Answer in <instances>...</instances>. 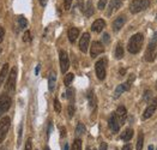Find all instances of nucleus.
<instances>
[{
	"mask_svg": "<svg viewBox=\"0 0 157 150\" xmlns=\"http://www.w3.org/2000/svg\"><path fill=\"white\" fill-rule=\"evenodd\" d=\"M143 41H144V37L142 34H136L133 35L130 41H128V52L131 54H137L140 52L142 49V46H143Z\"/></svg>",
	"mask_w": 157,
	"mask_h": 150,
	"instance_id": "obj_1",
	"label": "nucleus"
},
{
	"mask_svg": "<svg viewBox=\"0 0 157 150\" xmlns=\"http://www.w3.org/2000/svg\"><path fill=\"white\" fill-rule=\"evenodd\" d=\"M150 6V0H133L130 5V11L132 13H138L146 10Z\"/></svg>",
	"mask_w": 157,
	"mask_h": 150,
	"instance_id": "obj_2",
	"label": "nucleus"
},
{
	"mask_svg": "<svg viewBox=\"0 0 157 150\" xmlns=\"http://www.w3.org/2000/svg\"><path fill=\"white\" fill-rule=\"evenodd\" d=\"M16 78H17V67H13L5 83V89L9 94H13L16 90Z\"/></svg>",
	"mask_w": 157,
	"mask_h": 150,
	"instance_id": "obj_3",
	"label": "nucleus"
},
{
	"mask_svg": "<svg viewBox=\"0 0 157 150\" xmlns=\"http://www.w3.org/2000/svg\"><path fill=\"white\" fill-rule=\"evenodd\" d=\"M156 42H157V33L154 36V40H151V42L149 43L146 52H145V60L146 61H154L155 55H156Z\"/></svg>",
	"mask_w": 157,
	"mask_h": 150,
	"instance_id": "obj_4",
	"label": "nucleus"
},
{
	"mask_svg": "<svg viewBox=\"0 0 157 150\" xmlns=\"http://www.w3.org/2000/svg\"><path fill=\"white\" fill-rule=\"evenodd\" d=\"M10 125H11V120H10L9 117H5L0 120V144L2 143V140L5 139V137L7 135Z\"/></svg>",
	"mask_w": 157,
	"mask_h": 150,
	"instance_id": "obj_5",
	"label": "nucleus"
},
{
	"mask_svg": "<svg viewBox=\"0 0 157 150\" xmlns=\"http://www.w3.org/2000/svg\"><path fill=\"white\" fill-rule=\"evenodd\" d=\"M105 64H107V60L105 59H101L96 63L95 65V70H96V75H97V78L100 81H103L105 78Z\"/></svg>",
	"mask_w": 157,
	"mask_h": 150,
	"instance_id": "obj_6",
	"label": "nucleus"
},
{
	"mask_svg": "<svg viewBox=\"0 0 157 150\" xmlns=\"http://www.w3.org/2000/svg\"><path fill=\"white\" fill-rule=\"evenodd\" d=\"M12 100L9 95H0V117L11 107Z\"/></svg>",
	"mask_w": 157,
	"mask_h": 150,
	"instance_id": "obj_7",
	"label": "nucleus"
},
{
	"mask_svg": "<svg viewBox=\"0 0 157 150\" xmlns=\"http://www.w3.org/2000/svg\"><path fill=\"white\" fill-rule=\"evenodd\" d=\"M132 81H134V76H131V78L127 81L126 83H122V84H120L118 88L115 89V93H114V97L115 98H118L119 96L121 95L124 91H127V90H130L131 89V83Z\"/></svg>",
	"mask_w": 157,
	"mask_h": 150,
	"instance_id": "obj_8",
	"label": "nucleus"
},
{
	"mask_svg": "<svg viewBox=\"0 0 157 150\" xmlns=\"http://www.w3.org/2000/svg\"><path fill=\"white\" fill-rule=\"evenodd\" d=\"M59 58H60V68H61V72H63V73H66L68 67H70L68 55H67V53H66L65 51H60Z\"/></svg>",
	"mask_w": 157,
	"mask_h": 150,
	"instance_id": "obj_9",
	"label": "nucleus"
},
{
	"mask_svg": "<svg viewBox=\"0 0 157 150\" xmlns=\"http://www.w3.org/2000/svg\"><path fill=\"white\" fill-rule=\"evenodd\" d=\"M103 52H105V47H103V44H102L101 42H98V41L92 42L91 51H90L91 58H96L97 55H100L101 53H103Z\"/></svg>",
	"mask_w": 157,
	"mask_h": 150,
	"instance_id": "obj_10",
	"label": "nucleus"
},
{
	"mask_svg": "<svg viewBox=\"0 0 157 150\" xmlns=\"http://www.w3.org/2000/svg\"><path fill=\"white\" fill-rule=\"evenodd\" d=\"M156 108H157V97H155V98L151 101V103L147 106V108L144 110V113H143V119H144V120L149 119V118L155 113Z\"/></svg>",
	"mask_w": 157,
	"mask_h": 150,
	"instance_id": "obj_11",
	"label": "nucleus"
},
{
	"mask_svg": "<svg viewBox=\"0 0 157 150\" xmlns=\"http://www.w3.org/2000/svg\"><path fill=\"white\" fill-rule=\"evenodd\" d=\"M89 42H90V35H89V33H85V34L82 36L80 41H79V48H80V51H82L83 53H86V52H88Z\"/></svg>",
	"mask_w": 157,
	"mask_h": 150,
	"instance_id": "obj_12",
	"label": "nucleus"
},
{
	"mask_svg": "<svg viewBox=\"0 0 157 150\" xmlns=\"http://www.w3.org/2000/svg\"><path fill=\"white\" fill-rule=\"evenodd\" d=\"M122 1L124 0H110L109 7H108V11H107V16H112L115 11H118L122 5Z\"/></svg>",
	"mask_w": 157,
	"mask_h": 150,
	"instance_id": "obj_13",
	"label": "nucleus"
},
{
	"mask_svg": "<svg viewBox=\"0 0 157 150\" xmlns=\"http://www.w3.org/2000/svg\"><path fill=\"white\" fill-rule=\"evenodd\" d=\"M108 124H109V127H110V130H112L114 133L119 132V130H120V126H121V125L119 124V120H118V118H117V115H115V113L110 115V118H109V121H108Z\"/></svg>",
	"mask_w": 157,
	"mask_h": 150,
	"instance_id": "obj_14",
	"label": "nucleus"
},
{
	"mask_svg": "<svg viewBox=\"0 0 157 150\" xmlns=\"http://www.w3.org/2000/svg\"><path fill=\"white\" fill-rule=\"evenodd\" d=\"M115 115H117V118H118L119 124H120V125H122V124L125 123V120H126L127 110H126V108H125L124 106H120V107H118L117 112H115Z\"/></svg>",
	"mask_w": 157,
	"mask_h": 150,
	"instance_id": "obj_15",
	"label": "nucleus"
},
{
	"mask_svg": "<svg viewBox=\"0 0 157 150\" xmlns=\"http://www.w3.org/2000/svg\"><path fill=\"white\" fill-rule=\"evenodd\" d=\"M105 27V22L103 19H96L91 25V30L95 33H101Z\"/></svg>",
	"mask_w": 157,
	"mask_h": 150,
	"instance_id": "obj_16",
	"label": "nucleus"
},
{
	"mask_svg": "<svg viewBox=\"0 0 157 150\" xmlns=\"http://www.w3.org/2000/svg\"><path fill=\"white\" fill-rule=\"evenodd\" d=\"M125 22H126L125 16H119L118 18H117V19L113 22V30H114V31H119L121 28L124 27Z\"/></svg>",
	"mask_w": 157,
	"mask_h": 150,
	"instance_id": "obj_17",
	"label": "nucleus"
},
{
	"mask_svg": "<svg viewBox=\"0 0 157 150\" xmlns=\"http://www.w3.org/2000/svg\"><path fill=\"white\" fill-rule=\"evenodd\" d=\"M79 36V30L77 28H71L70 30H68V40L70 42H73L77 40V37Z\"/></svg>",
	"mask_w": 157,
	"mask_h": 150,
	"instance_id": "obj_18",
	"label": "nucleus"
},
{
	"mask_svg": "<svg viewBox=\"0 0 157 150\" xmlns=\"http://www.w3.org/2000/svg\"><path fill=\"white\" fill-rule=\"evenodd\" d=\"M7 72H9V64H5L1 68V71H0V87L5 83V78L7 76Z\"/></svg>",
	"mask_w": 157,
	"mask_h": 150,
	"instance_id": "obj_19",
	"label": "nucleus"
},
{
	"mask_svg": "<svg viewBox=\"0 0 157 150\" xmlns=\"http://www.w3.org/2000/svg\"><path fill=\"white\" fill-rule=\"evenodd\" d=\"M55 83H56V75H55L54 72H52V73L49 75V77H48V89H49V91H53V90H54Z\"/></svg>",
	"mask_w": 157,
	"mask_h": 150,
	"instance_id": "obj_20",
	"label": "nucleus"
},
{
	"mask_svg": "<svg viewBox=\"0 0 157 150\" xmlns=\"http://www.w3.org/2000/svg\"><path fill=\"white\" fill-rule=\"evenodd\" d=\"M84 13H85L86 17H91L92 14H94V6H92L91 0H89V1L86 2V7H85V10H84Z\"/></svg>",
	"mask_w": 157,
	"mask_h": 150,
	"instance_id": "obj_21",
	"label": "nucleus"
},
{
	"mask_svg": "<svg viewBox=\"0 0 157 150\" xmlns=\"http://www.w3.org/2000/svg\"><path fill=\"white\" fill-rule=\"evenodd\" d=\"M132 137H133V130H132V129H127V130L121 135V139L125 140V142H128Z\"/></svg>",
	"mask_w": 157,
	"mask_h": 150,
	"instance_id": "obj_22",
	"label": "nucleus"
},
{
	"mask_svg": "<svg viewBox=\"0 0 157 150\" xmlns=\"http://www.w3.org/2000/svg\"><path fill=\"white\" fill-rule=\"evenodd\" d=\"M115 56H117V59H121V58L124 56V47H122V44H121V43H119L118 46H117V49H115Z\"/></svg>",
	"mask_w": 157,
	"mask_h": 150,
	"instance_id": "obj_23",
	"label": "nucleus"
},
{
	"mask_svg": "<svg viewBox=\"0 0 157 150\" xmlns=\"http://www.w3.org/2000/svg\"><path fill=\"white\" fill-rule=\"evenodd\" d=\"M143 145H144V135L140 132L137 142V150H143Z\"/></svg>",
	"mask_w": 157,
	"mask_h": 150,
	"instance_id": "obj_24",
	"label": "nucleus"
},
{
	"mask_svg": "<svg viewBox=\"0 0 157 150\" xmlns=\"http://www.w3.org/2000/svg\"><path fill=\"white\" fill-rule=\"evenodd\" d=\"M73 78H75V75H73V73H67V75H66L65 79H64V83H65L66 87H70V84L72 83Z\"/></svg>",
	"mask_w": 157,
	"mask_h": 150,
	"instance_id": "obj_25",
	"label": "nucleus"
},
{
	"mask_svg": "<svg viewBox=\"0 0 157 150\" xmlns=\"http://www.w3.org/2000/svg\"><path fill=\"white\" fill-rule=\"evenodd\" d=\"M85 132V126H84V124L79 123L77 125V127H76V135L77 136H80V135H83Z\"/></svg>",
	"mask_w": 157,
	"mask_h": 150,
	"instance_id": "obj_26",
	"label": "nucleus"
},
{
	"mask_svg": "<svg viewBox=\"0 0 157 150\" xmlns=\"http://www.w3.org/2000/svg\"><path fill=\"white\" fill-rule=\"evenodd\" d=\"M88 98H89V103H90V107L92 109L96 107V100H95V96L92 94V91H90L89 94H88Z\"/></svg>",
	"mask_w": 157,
	"mask_h": 150,
	"instance_id": "obj_27",
	"label": "nucleus"
},
{
	"mask_svg": "<svg viewBox=\"0 0 157 150\" xmlns=\"http://www.w3.org/2000/svg\"><path fill=\"white\" fill-rule=\"evenodd\" d=\"M73 93H75V90L70 88V89L67 90V93H66V95H65L66 97L70 100V103H73V98H75V94H73Z\"/></svg>",
	"mask_w": 157,
	"mask_h": 150,
	"instance_id": "obj_28",
	"label": "nucleus"
},
{
	"mask_svg": "<svg viewBox=\"0 0 157 150\" xmlns=\"http://www.w3.org/2000/svg\"><path fill=\"white\" fill-rule=\"evenodd\" d=\"M71 150H82V140L80 139H76L72 144V149Z\"/></svg>",
	"mask_w": 157,
	"mask_h": 150,
	"instance_id": "obj_29",
	"label": "nucleus"
},
{
	"mask_svg": "<svg viewBox=\"0 0 157 150\" xmlns=\"http://www.w3.org/2000/svg\"><path fill=\"white\" fill-rule=\"evenodd\" d=\"M18 24H19V27L22 28V29H24L28 25V21H26L24 17H19L18 18Z\"/></svg>",
	"mask_w": 157,
	"mask_h": 150,
	"instance_id": "obj_30",
	"label": "nucleus"
},
{
	"mask_svg": "<svg viewBox=\"0 0 157 150\" xmlns=\"http://www.w3.org/2000/svg\"><path fill=\"white\" fill-rule=\"evenodd\" d=\"M151 97H152V93H151L150 90H146V91H145V94H144V96H143V100H144L145 102H150Z\"/></svg>",
	"mask_w": 157,
	"mask_h": 150,
	"instance_id": "obj_31",
	"label": "nucleus"
},
{
	"mask_svg": "<svg viewBox=\"0 0 157 150\" xmlns=\"http://www.w3.org/2000/svg\"><path fill=\"white\" fill-rule=\"evenodd\" d=\"M54 109H55L56 113H60L61 112V105H60V102H59L58 98L54 100Z\"/></svg>",
	"mask_w": 157,
	"mask_h": 150,
	"instance_id": "obj_32",
	"label": "nucleus"
},
{
	"mask_svg": "<svg viewBox=\"0 0 157 150\" xmlns=\"http://www.w3.org/2000/svg\"><path fill=\"white\" fill-rule=\"evenodd\" d=\"M23 41H24V42H31L30 31H25V33H24V36H23Z\"/></svg>",
	"mask_w": 157,
	"mask_h": 150,
	"instance_id": "obj_33",
	"label": "nucleus"
},
{
	"mask_svg": "<svg viewBox=\"0 0 157 150\" xmlns=\"http://www.w3.org/2000/svg\"><path fill=\"white\" fill-rule=\"evenodd\" d=\"M73 114H75V106H73V103H70V106H68V117H73Z\"/></svg>",
	"mask_w": 157,
	"mask_h": 150,
	"instance_id": "obj_34",
	"label": "nucleus"
},
{
	"mask_svg": "<svg viewBox=\"0 0 157 150\" xmlns=\"http://www.w3.org/2000/svg\"><path fill=\"white\" fill-rule=\"evenodd\" d=\"M107 2H108V0H100L98 1V9L100 10H103L105 7V5H107Z\"/></svg>",
	"mask_w": 157,
	"mask_h": 150,
	"instance_id": "obj_35",
	"label": "nucleus"
},
{
	"mask_svg": "<svg viewBox=\"0 0 157 150\" xmlns=\"http://www.w3.org/2000/svg\"><path fill=\"white\" fill-rule=\"evenodd\" d=\"M64 5H65V10H70L72 5V0H64Z\"/></svg>",
	"mask_w": 157,
	"mask_h": 150,
	"instance_id": "obj_36",
	"label": "nucleus"
},
{
	"mask_svg": "<svg viewBox=\"0 0 157 150\" xmlns=\"http://www.w3.org/2000/svg\"><path fill=\"white\" fill-rule=\"evenodd\" d=\"M24 150H33V147H31V139H30V138L26 140L25 149H24Z\"/></svg>",
	"mask_w": 157,
	"mask_h": 150,
	"instance_id": "obj_37",
	"label": "nucleus"
},
{
	"mask_svg": "<svg viewBox=\"0 0 157 150\" xmlns=\"http://www.w3.org/2000/svg\"><path fill=\"white\" fill-rule=\"evenodd\" d=\"M4 36H5V30H4L2 27H0V43L4 40Z\"/></svg>",
	"mask_w": 157,
	"mask_h": 150,
	"instance_id": "obj_38",
	"label": "nucleus"
},
{
	"mask_svg": "<svg viewBox=\"0 0 157 150\" xmlns=\"http://www.w3.org/2000/svg\"><path fill=\"white\" fill-rule=\"evenodd\" d=\"M103 42H105V44L109 43V35H108V34H105V35H103Z\"/></svg>",
	"mask_w": 157,
	"mask_h": 150,
	"instance_id": "obj_39",
	"label": "nucleus"
},
{
	"mask_svg": "<svg viewBox=\"0 0 157 150\" xmlns=\"http://www.w3.org/2000/svg\"><path fill=\"white\" fill-rule=\"evenodd\" d=\"M131 149H132L131 144H126V145H124V147H122V149L121 150H131Z\"/></svg>",
	"mask_w": 157,
	"mask_h": 150,
	"instance_id": "obj_40",
	"label": "nucleus"
},
{
	"mask_svg": "<svg viewBox=\"0 0 157 150\" xmlns=\"http://www.w3.org/2000/svg\"><path fill=\"white\" fill-rule=\"evenodd\" d=\"M107 147H108L107 143H102L101 147H100V150H107Z\"/></svg>",
	"mask_w": 157,
	"mask_h": 150,
	"instance_id": "obj_41",
	"label": "nucleus"
},
{
	"mask_svg": "<svg viewBox=\"0 0 157 150\" xmlns=\"http://www.w3.org/2000/svg\"><path fill=\"white\" fill-rule=\"evenodd\" d=\"M52 127H53V125L52 123L49 124V127H48V132H47V136L49 137V135H51V132H52Z\"/></svg>",
	"mask_w": 157,
	"mask_h": 150,
	"instance_id": "obj_42",
	"label": "nucleus"
},
{
	"mask_svg": "<svg viewBox=\"0 0 157 150\" xmlns=\"http://www.w3.org/2000/svg\"><path fill=\"white\" fill-rule=\"evenodd\" d=\"M39 1H40V4H41L42 6H46V5H47V1H48V0H39Z\"/></svg>",
	"mask_w": 157,
	"mask_h": 150,
	"instance_id": "obj_43",
	"label": "nucleus"
},
{
	"mask_svg": "<svg viewBox=\"0 0 157 150\" xmlns=\"http://www.w3.org/2000/svg\"><path fill=\"white\" fill-rule=\"evenodd\" d=\"M65 132H66L65 127H61V136H63V137H65V135H66Z\"/></svg>",
	"mask_w": 157,
	"mask_h": 150,
	"instance_id": "obj_44",
	"label": "nucleus"
},
{
	"mask_svg": "<svg viewBox=\"0 0 157 150\" xmlns=\"http://www.w3.org/2000/svg\"><path fill=\"white\" fill-rule=\"evenodd\" d=\"M125 73H126V70H125V68H121V70H120V75H121V76H124Z\"/></svg>",
	"mask_w": 157,
	"mask_h": 150,
	"instance_id": "obj_45",
	"label": "nucleus"
},
{
	"mask_svg": "<svg viewBox=\"0 0 157 150\" xmlns=\"http://www.w3.org/2000/svg\"><path fill=\"white\" fill-rule=\"evenodd\" d=\"M78 4H79V7L82 9L83 7V0H78Z\"/></svg>",
	"mask_w": 157,
	"mask_h": 150,
	"instance_id": "obj_46",
	"label": "nucleus"
},
{
	"mask_svg": "<svg viewBox=\"0 0 157 150\" xmlns=\"http://www.w3.org/2000/svg\"><path fill=\"white\" fill-rule=\"evenodd\" d=\"M39 71H40V66H37L36 70H35V73H36V75H39Z\"/></svg>",
	"mask_w": 157,
	"mask_h": 150,
	"instance_id": "obj_47",
	"label": "nucleus"
},
{
	"mask_svg": "<svg viewBox=\"0 0 157 150\" xmlns=\"http://www.w3.org/2000/svg\"><path fill=\"white\" fill-rule=\"evenodd\" d=\"M63 150H68V145H67V143L64 145V149H63Z\"/></svg>",
	"mask_w": 157,
	"mask_h": 150,
	"instance_id": "obj_48",
	"label": "nucleus"
},
{
	"mask_svg": "<svg viewBox=\"0 0 157 150\" xmlns=\"http://www.w3.org/2000/svg\"><path fill=\"white\" fill-rule=\"evenodd\" d=\"M149 150H154V145H149Z\"/></svg>",
	"mask_w": 157,
	"mask_h": 150,
	"instance_id": "obj_49",
	"label": "nucleus"
},
{
	"mask_svg": "<svg viewBox=\"0 0 157 150\" xmlns=\"http://www.w3.org/2000/svg\"><path fill=\"white\" fill-rule=\"evenodd\" d=\"M44 150H51V149H49L48 147H46V148H44Z\"/></svg>",
	"mask_w": 157,
	"mask_h": 150,
	"instance_id": "obj_50",
	"label": "nucleus"
},
{
	"mask_svg": "<svg viewBox=\"0 0 157 150\" xmlns=\"http://www.w3.org/2000/svg\"><path fill=\"white\" fill-rule=\"evenodd\" d=\"M88 150H96V149H88Z\"/></svg>",
	"mask_w": 157,
	"mask_h": 150,
	"instance_id": "obj_51",
	"label": "nucleus"
},
{
	"mask_svg": "<svg viewBox=\"0 0 157 150\" xmlns=\"http://www.w3.org/2000/svg\"><path fill=\"white\" fill-rule=\"evenodd\" d=\"M156 89H157V82H156Z\"/></svg>",
	"mask_w": 157,
	"mask_h": 150,
	"instance_id": "obj_52",
	"label": "nucleus"
},
{
	"mask_svg": "<svg viewBox=\"0 0 157 150\" xmlns=\"http://www.w3.org/2000/svg\"><path fill=\"white\" fill-rule=\"evenodd\" d=\"M1 150H6V149H1Z\"/></svg>",
	"mask_w": 157,
	"mask_h": 150,
	"instance_id": "obj_53",
	"label": "nucleus"
}]
</instances>
